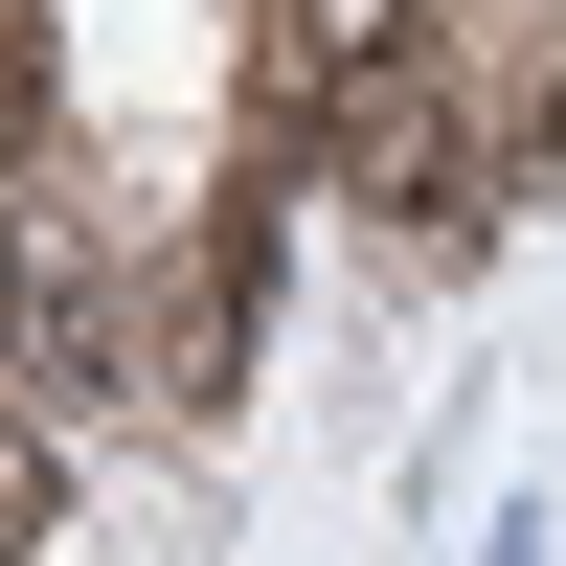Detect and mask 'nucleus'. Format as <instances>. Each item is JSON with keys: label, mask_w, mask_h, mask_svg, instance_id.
<instances>
[{"label": "nucleus", "mask_w": 566, "mask_h": 566, "mask_svg": "<svg viewBox=\"0 0 566 566\" xmlns=\"http://www.w3.org/2000/svg\"><path fill=\"white\" fill-rule=\"evenodd\" d=\"M317 181L386 205L408 250H476V227H499V114H476V23H453V0H386V23L340 45V91H317Z\"/></svg>", "instance_id": "obj_1"}, {"label": "nucleus", "mask_w": 566, "mask_h": 566, "mask_svg": "<svg viewBox=\"0 0 566 566\" xmlns=\"http://www.w3.org/2000/svg\"><path fill=\"white\" fill-rule=\"evenodd\" d=\"M250 317H272V181H227V205L136 272V386H159V408H227V386H250Z\"/></svg>", "instance_id": "obj_2"}, {"label": "nucleus", "mask_w": 566, "mask_h": 566, "mask_svg": "<svg viewBox=\"0 0 566 566\" xmlns=\"http://www.w3.org/2000/svg\"><path fill=\"white\" fill-rule=\"evenodd\" d=\"M45 522H69V453H45V408H23V386H0V566H23Z\"/></svg>", "instance_id": "obj_3"}]
</instances>
